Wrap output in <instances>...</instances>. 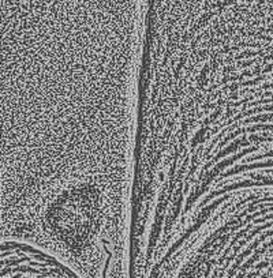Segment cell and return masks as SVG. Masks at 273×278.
<instances>
[{
  "label": "cell",
  "mask_w": 273,
  "mask_h": 278,
  "mask_svg": "<svg viewBox=\"0 0 273 278\" xmlns=\"http://www.w3.org/2000/svg\"><path fill=\"white\" fill-rule=\"evenodd\" d=\"M2 278H82L48 251L20 240H3L0 246Z\"/></svg>",
  "instance_id": "7a4b0ae2"
},
{
  "label": "cell",
  "mask_w": 273,
  "mask_h": 278,
  "mask_svg": "<svg viewBox=\"0 0 273 278\" xmlns=\"http://www.w3.org/2000/svg\"><path fill=\"white\" fill-rule=\"evenodd\" d=\"M273 146V0H148L133 189L193 203Z\"/></svg>",
  "instance_id": "6da1fadb"
}]
</instances>
